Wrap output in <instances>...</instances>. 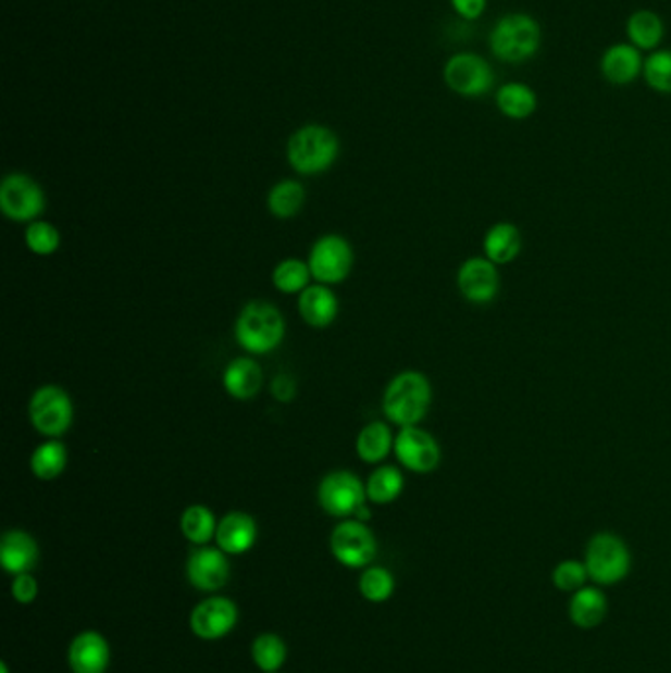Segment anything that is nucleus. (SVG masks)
<instances>
[{
	"instance_id": "f257e3e1",
	"label": "nucleus",
	"mask_w": 671,
	"mask_h": 673,
	"mask_svg": "<svg viewBox=\"0 0 671 673\" xmlns=\"http://www.w3.org/2000/svg\"><path fill=\"white\" fill-rule=\"evenodd\" d=\"M434 390L430 378L418 371L396 374L383 394V412L398 427L420 425L432 408Z\"/></svg>"
},
{
	"instance_id": "f03ea898",
	"label": "nucleus",
	"mask_w": 671,
	"mask_h": 673,
	"mask_svg": "<svg viewBox=\"0 0 671 673\" xmlns=\"http://www.w3.org/2000/svg\"><path fill=\"white\" fill-rule=\"evenodd\" d=\"M286 337V320L269 301H250L235 322V339L250 354L276 351Z\"/></svg>"
},
{
	"instance_id": "7ed1b4c3",
	"label": "nucleus",
	"mask_w": 671,
	"mask_h": 673,
	"mask_svg": "<svg viewBox=\"0 0 671 673\" xmlns=\"http://www.w3.org/2000/svg\"><path fill=\"white\" fill-rule=\"evenodd\" d=\"M488 46L500 62H526L536 55L542 46V26L534 16L524 12L507 14L490 30Z\"/></svg>"
},
{
	"instance_id": "20e7f679",
	"label": "nucleus",
	"mask_w": 671,
	"mask_h": 673,
	"mask_svg": "<svg viewBox=\"0 0 671 673\" xmlns=\"http://www.w3.org/2000/svg\"><path fill=\"white\" fill-rule=\"evenodd\" d=\"M339 154V140L330 128L308 125L288 140V162L301 176L321 174L333 166Z\"/></svg>"
},
{
	"instance_id": "39448f33",
	"label": "nucleus",
	"mask_w": 671,
	"mask_h": 673,
	"mask_svg": "<svg viewBox=\"0 0 671 673\" xmlns=\"http://www.w3.org/2000/svg\"><path fill=\"white\" fill-rule=\"evenodd\" d=\"M585 568L589 579L599 587H612L631 573V549L624 539L610 532L595 534L585 549Z\"/></svg>"
},
{
	"instance_id": "423d86ee",
	"label": "nucleus",
	"mask_w": 671,
	"mask_h": 673,
	"mask_svg": "<svg viewBox=\"0 0 671 673\" xmlns=\"http://www.w3.org/2000/svg\"><path fill=\"white\" fill-rule=\"evenodd\" d=\"M73 408L72 396L58 384H44L32 394L28 404L30 424L38 434L48 439H60L72 429Z\"/></svg>"
},
{
	"instance_id": "0eeeda50",
	"label": "nucleus",
	"mask_w": 671,
	"mask_h": 673,
	"mask_svg": "<svg viewBox=\"0 0 671 673\" xmlns=\"http://www.w3.org/2000/svg\"><path fill=\"white\" fill-rule=\"evenodd\" d=\"M330 549L333 558L345 568L362 570L376 558L378 541L366 522L347 519L331 532Z\"/></svg>"
},
{
	"instance_id": "6e6552de",
	"label": "nucleus",
	"mask_w": 671,
	"mask_h": 673,
	"mask_svg": "<svg viewBox=\"0 0 671 673\" xmlns=\"http://www.w3.org/2000/svg\"><path fill=\"white\" fill-rule=\"evenodd\" d=\"M366 500V488L351 471H333L321 478L318 487L321 510L333 519H355Z\"/></svg>"
},
{
	"instance_id": "1a4fd4ad",
	"label": "nucleus",
	"mask_w": 671,
	"mask_h": 673,
	"mask_svg": "<svg viewBox=\"0 0 671 673\" xmlns=\"http://www.w3.org/2000/svg\"><path fill=\"white\" fill-rule=\"evenodd\" d=\"M352 260L355 254L349 240L339 235H325L313 242L308 257L311 278L325 286L341 284L351 274Z\"/></svg>"
},
{
	"instance_id": "9d476101",
	"label": "nucleus",
	"mask_w": 671,
	"mask_h": 673,
	"mask_svg": "<svg viewBox=\"0 0 671 673\" xmlns=\"http://www.w3.org/2000/svg\"><path fill=\"white\" fill-rule=\"evenodd\" d=\"M46 209L44 189L26 174H9L0 184V211L14 223L38 221Z\"/></svg>"
},
{
	"instance_id": "9b49d317",
	"label": "nucleus",
	"mask_w": 671,
	"mask_h": 673,
	"mask_svg": "<svg viewBox=\"0 0 671 673\" xmlns=\"http://www.w3.org/2000/svg\"><path fill=\"white\" fill-rule=\"evenodd\" d=\"M444 79L453 94L461 97H483L495 87V72L485 58L476 53H457L445 63Z\"/></svg>"
},
{
	"instance_id": "f8f14e48",
	"label": "nucleus",
	"mask_w": 671,
	"mask_h": 673,
	"mask_svg": "<svg viewBox=\"0 0 671 673\" xmlns=\"http://www.w3.org/2000/svg\"><path fill=\"white\" fill-rule=\"evenodd\" d=\"M394 456L408 471L418 475L434 473L442 463V447L434 435L420 425L400 427L394 437Z\"/></svg>"
},
{
	"instance_id": "ddd939ff",
	"label": "nucleus",
	"mask_w": 671,
	"mask_h": 673,
	"mask_svg": "<svg viewBox=\"0 0 671 673\" xmlns=\"http://www.w3.org/2000/svg\"><path fill=\"white\" fill-rule=\"evenodd\" d=\"M186 577L191 587L203 593L223 589L231 579V563L221 548L196 546L186 561Z\"/></svg>"
},
{
	"instance_id": "4468645a",
	"label": "nucleus",
	"mask_w": 671,
	"mask_h": 673,
	"mask_svg": "<svg viewBox=\"0 0 671 673\" xmlns=\"http://www.w3.org/2000/svg\"><path fill=\"white\" fill-rule=\"evenodd\" d=\"M238 622V607L227 597H209L197 605L189 616V628L201 640H221Z\"/></svg>"
},
{
	"instance_id": "2eb2a0df",
	"label": "nucleus",
	"mask_w": 671,
	"mask_h": 673,
	"mask_svg": "<svg viewBox=\"0 0 671 673\" xmlns=\"http://www.w3.org/2000/svg\"><path fill=\"white\" fill-rule=\"evenodd\" d=\"M457 288L461 296L471 303L485 306L498 296L500 276L498 266L486 257H473L461 264L457 272Z\"/></svg>"
},
{
	"instance_id": "dca6fc26",
	"label": "nucleus",
	"mask_w": 671,
	"mask_h": 673,
	"mask_svg": "<svg viewBox=\"0 0 671 673\" xmlns=\"http://www.w3.org/2000/svg\"><path fill=\"white\" fill-rule=\"evenodd\" d=\"M67 660L73 673H107L111 665V646L103 634L85 631L70 644Z\"/></svg>"
},
{
	"instance_id": "f3484780",
	"label": "nucleus",
	"mask_w": 671,
	"mask_h": 673,
	"mask_svg": "<svg viewBox=\"0 0 671 673\" xmlns=\"http://www.w3.org/2000/svg\"><path fill=\"white\" fill-rule=\"evenodd\" d=\"M259 538L257 520L247 512L233 510L219 520L215 541L218 548L223 549L227 556H243L254 548Z\"/></svg>"
},
{
	"instance_id": "a211bd4d",
	"label": "nucleus",
	"mask_w": 671,
	"mask_h": 673,
	"mask_svg": "<svg viewBox=\"0 0 671 673\" xmlns=\"http://www.w3.org/2000/svg\"><path fill=\"white\" fill-rule=\"evenodd\" d=\"M40 560L38 541L24 529H9L0 539V565L11 575L32 573Z\"/></svg>"
},
{
	"instance_id": "6ab92c4d",
	"label": "nucleus",
	"mask_w": 671,
	"mask_h": 673,
	"mask_svg": "<svg viewBox=\"0 0 671 673\" xmlns=\"http://www.w3.org/2000/svg\"><path fill=\"white\" fill-rule=\"evenodd\" d=\"M644 70L638 48L632 43H612L600 58V73L612 85H631Z\"/></svg>"
},
{
	"instance_id": "aec40b11",
	"label": "nucleus",
	"mask_w": 671,
	"mask_h": 673,
	"mask_svg": "<svg viewBox=\"0 0 671 673\" xmlns=\"http://www.w3.org/2000/svg\"><path fill=\"white\" fill-rule=\"evenodd\" d=\"M262 384H264V373L252 357L233 359L223 373L225 392L240 402L257 398Z\"/></svg>"
},
{
	"instance_id": "412c9836",
	"label": "nucleus",
	"mask_w": 671,
	"mask_h": 673,
	"mask_svg": "<svg viewBox=\"0 0 671 673\" xmlns=\"http://www.w3.org/2000/svg\"><path fill=\"white\" fill-rule=\"evenodd\" d=\"M301 320L315 329H325L337 320L339 300L325 284H313L301 291L298 298Z\"/></svg>"
},
{
	"instance_id": "4be33fe9",
	"label": "nucleus",
	"mask_w": 671,
	"mask_h": 673,
	"mask_svg": "<svg viewBox=\"0 0 671 673\" xmlns=\"http://www.w3.org/2000/svg\"><path fill=\"white\" fill-rule=\"evenodd\" d=\"M568 611L569 619L577 628L591 631V628H597L607 619L609 601L599 587L585 585L571 595Z\"/></svg>"
},
{
	"instance_id": "5701e85b",
	"label": "nucleus",
	"mask_w": 671,
	"mask_h": 673,
	"mask_svg": "<svg viewBox=\"0 0 671 673\" xmlns=\"http://www.w3.org/2000/svg\"><path fill=\"white\" fill-rule=\"evenodd\" d=\"M355 451L364 463L378 465L394 451V435L390 425L384 422H371L364 425L357 439Z\"/></svg>"
},
{
	"instance_id": "b1692460",
	"label": "nucleus",
	"mask_w": 671,
	"mask_h": 673,
	"mask_svg": "<svg viewBox=\"0 0 671 673\" xmlns=\"http://www.w3.org/2000/svg\"><path fill=\"white\" fill-rule=\"evenodd\" d=\"M522 250V235L512 223H496L486 230L485 257L495 262L496 266L510 264L518 259Z\"/></svg>"
},
{
	"instance_id": "393cba45",
	"label": "nucleus",
	"mask_w": 671,
	"mask_h": 673,
	"mask_svg": "<svg viewBox=\"0 0 671 673\" xmlns=\"http://www.w3.org/2000/svg\"><path fill=\"white\" fill-rule=\"evenodd\" d=\"M496 107L508 119L524 121L536 113L537 95L526 84L512 82V84L500 85L496 91Z\"/></svg>"
},
{
	"instance_id": "a878e982",
	"label": "nucleus",
	"mask_w": 671,
	"mask_h": 673,
	"mask_svg": "<svg viewBox=\"0 0 671 673\" xmlns=\"http://www.w3.org/2000/svg\"><path fill=\"white\" fill-rule=\"evenodd\" d=\"M663 21L660 18V14H656L654 11L632 12L631 18L626 22V34H629V40H631L634 48H638L641 52H656L661 40H663Z\"/></svg>"
},
{
	"instance_id": "bb28decb",
	"label": "nucleus",
	"mask_w": 671,
	"mask_h": 673,
	"mask_svg": "<svg viewBox=\"0 0 671 673\" xmlns=\"http://www.w3.org/2000/svg\"><path fill=\"white\" fill-rule=\"evenodd\" d=\"M67 466V449L60 439H48L32 451L30 471L38 481H55Z\"/></svg>"
},
{
	"instance_id": "cd10ccee",
	"label": "nucleus",
	"mask_w": 671,
	"mask_h": 673,
	"mask_svg": "<svg viewBox=\"0 0 671 673\" xmlns=\"http://www.w3.org/2000/svg\"><path fill=\"white\" fill-rule=\"evenodd\" d=\"M366 498L374 504H393L403 493V475L394 465H378L364 483Z\"/></svg>"
},
{
	"instance_id": "c85d7f7f",
	"label": "nucleus",
	"mask_w": 671,
	"mask_h": 673,
	"mask_svg": "<svg viewBox=\"0 0 671 673\" xmlns=\"http://www.w3.org/2000/svg\"><path fill=\"white\" fill-rule=\"evenodd\" d=\"M215 514L203 504H191L184 510L179 519V528L184 538L194 546H207L218 534Z\"/></svg>"
},
{
	"instance_id": "c756f323",
	"label": "nucleus",
	"mask_w": 671,
	"mask_h": 673,
	"mask_svg": "<svg viewBox=\"0 0 671 673\" xmlns=\"http://www.w3.org/2000/svg\"><path fill=\"white\" fill-rule=\"evenodd\" d=\"M306 203V187L296 179H282L266 197L270 215L278 219L296 217Z\"/></svg>"
},
{
	"instance_id": "7c9ffc66",
	"label": "nucleus",
	"mask_w": 671,
	"mask_h": 673,
	"mask_svg": "<svg viewBox=\"0 0 671 673\" xmlns=\"http://www.w3.org/2000/svg\"><path fill=\"white\" fill-rule=\"evenodd\" d=\"M250 653H252V662L257 663L260 672L278 673L279 668L286 663V658H288V646L278 634L264 632L252 643Z\"/></svg>"
},
{
	"instance_id": "2f4dec72",
	"label": "nucleus",
	"mask_w": 671,
	"mask_h": 673,
	"mask_svg": "<svg viewBox=\"0 0 671 673\" xmlns=\"http://www.w3.org/2000/svg\"><path fill=\"white\" fill-rule=\"evenodd\" d=\"M311 270L308 262H301L298 259L282 260L276 264V269L272 272V284L279 294H288L294 296L306 290L311 286Z\"/></svg>"
},
{
	"instance_id": "473e14b6",
	"label": "nucleus",
	"mask_w": 671,
	"mask_h": 673,
	"mask_svg": "<svg viewBox=\"0 0 671 673\" xmlns=\"http://www.w3.org/2000/svg\"><path fill=\"white\" fill-rule=\"evenodd\" d=\"M396 589V581L394 575L386 568L381 565H369L362 571L361 579H359V590L362 597L369 602H386L394 595Z\"/></svg>"
},
{
	"instance_id": "72a5a7b5",
	"label": "nucleus",
	"mask_w": 671,
	"mask_h": 673,
	"mask_svg": "<svg viewBox=\"0 0 671 673\" xmlns=\"http://www.w3.org/2000/svg\"><path fill=\"white\" fill-rule=\"evenodd\" d=\"M26 249L38 257H52L62 247V233L48 221H32L24 230Z\"/></svg>"
},
{
	"instance_id": "f704fd0d",
	"label": "nucleus",
	"mask_w": 671,
	"mask_h": 673,
	"mask_svg": "<svg viewBox=\"0 0 671 673\" xmlns=\"http://www.w3.org/2000/svg\"><path fill=\"white\" fill-rule=\"evenodd\" d=\"M642 75L658 94L671 95V50H656L644 60Z\"/></svg>"
},
{
	"instance_id": "c9c22d12",
	"label": "nucleus",
	"mask_w": 671,
	"mask_h": 673,
	"mask_svg": "<svg viewBox=\"0 0 671 673\" xmlns=\"http://www.w3.org/2000/svg\"><path fill=\"white\" fill-rule=\"evenodd\" d=\"M554 587L566 593H575L587 585L589 581V571L585 568V561L566 560L556 565V570L551 573Z\"/></svg>"
},
{
	"instance_id": "e433bc0d",
	"label": "nucleus",
	"mask_w": 671,
	"mask_h": 673,
	"mask_svg": "<svg viewBox=\"0 0 671 673\" xmlns=\"http://www.w3.org/2000/svg\"><path fill=\"white\" fill-rule=\"evenodd\" d=\"M38 581L32 575V573H22V575H14L12 579L11 593L14 597V601L21 602V605H32V602L38 599Z\"/></svg>"
},
{
	"instance_id": "4c0bfd02",
	"label": "nucleus",
	"mask_w": 671,
	"mask_h": 673,
	"mask_svg": "<svg viewBox=\"0 0 671 673\" xmlns=\"http://www.w3.org/2000/svg\"><path fill=\"white\" fill-rule=\"evenodd\" d=\"M455 12L465 21H476L483 16L486 9V0H451Z\"/></svg>"
},
{
	"instance_id": "58836bf2",
	"label": "nucleus",
	"mask_w": 671,
	"mask_h": 673,
	"mask_svg": "<svg viewBox=\"0 0 671 673\" xmlns=\"http://www.w3.org/2000/svg\"><path fill=\"white\" fill-rule=\"evenodd\" d=\"M296 390H298L296 383L288 374H279L272 381V394L278 402H291L294 396H296Z\"/></svg>"
},
{
	"instance_id": "ea45409f",
	"label": "nucleus",
	"mask_w": 671,
	"mask_h": 673,
	"mask_svg": "<svg viewBox=\"0 0 671 673\" xmlns=\"http://www.w3.org/2000/svg\"><path fill=\"white\" fill-rule=\"evenodd\" d=\"M0 673H9V665H7V662L0 663Z\"/></svg>"
}]
</instances>
